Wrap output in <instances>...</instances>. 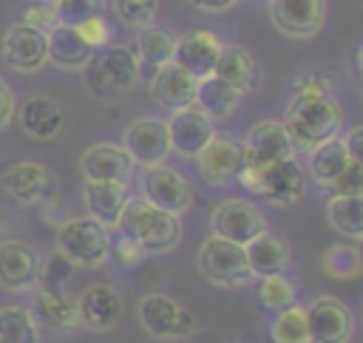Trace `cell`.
Instances as JSON below:
<instances>
[{
	"instance_id": "obj_1",
	"label": "cell",
	"mask_w": 363,
	"mask_h": 343,
	"mask_svg": "<svg viewBox=\"0 0 363 343\" xmlns=\"http://www.w3.org/2000/svg\"><path fill=\"white\" fill-rule=\"evenodd\" d=\"M343 111L332 96L329 82L323 74H303L295 82L292 99L284 113V128L295 150H312L326 139L340 133Z\"/></svg>"
},
{
	"instance_id": "obj_2",
	"label": "cell",
	"mask_w": 363,
	"mask_h": 343,
	"mask_svg": "<svg viewBox=\"0 0 363 343\" xmlns=\"http://www.w3.org/2000/svg\"><path fill=\"white\" fill-rule=\"evenodd\" d=\"M119 235L133 238L147 255H162L179 247L182 241V221L179 215L159 210L156 204H150L147 198H130L122 207V215L116 221Z\"/></svg>"
},
{
	"instance_id": "obj_3",
	"label": "cell",
	"mask_w": 363,
	"mask_h": 343,
	"mask_svg": "<svg viewBox=\"0 0 363 343\" xmlns=\"http://www.w3.org/2000/svg\"><path fill=\"white\" fill-rule=\"evenodd\" d=\"M139 79V60L128 45H105L85 65V82L94 96L113 99L128 94Z\"/></svg>"
},
{
	"instance_id": "obj_4",
	"label": "cell",
	"mask_w": 363,
	"mask_h": 343,
	"mask_svg": "<svg viewBox=\"0 0 363 343\" xmlns=\"http://www.w3.org/2000/svg\"><path fill=\"white\" fill-rule=\"evenodd\" d=\"M196 269L204 281H210L216 286H244L255 278L244 247L235 241H227L221 235H213V232L199 244Z\"/></svg>"
},
{
	"instance_id": "obj_5",
	"label": "cell",
	"mask_w": 363,
	"mask_h": 343,
	"mask_svg": "<svg viewBox=\"0 0 363 343\" xmlns=\"http://www.w3.org/2000/svg\"><path fill=\"white\" fill-rule=\"evenodd\" d=\"M57 252L65 255L74 266H102L111 255V235L91 215L68 218L57 230Z\"/></svg>"
},
{
	"instance_id": "obj_6",
	"label": "cell",
	"mask_w": 363,
	"mask_h": 343,
	"mask_svg": "<svg viewBox=\"0 0 363 343\" xmlns=\"http://www.w3.org/2000/svg\"><path fill=\"white\" fill-rule=\"evenodd\" d=\"M136 315H139V323L145 326V332L159 340H179L196 329L193 312L187 306H182L176 298L162 295V292H147L139 300Z\"/></svg>"
},
{
	"instance_id": "obj_7",
	"label": "cell",
	"mask_w": 363,
	"mask_h": 343,
	"mask_svg": "<svg viewBox=\"0 0 363 343\" xmlns=\"http://www.w3.org/2000/svg\"><path fill=\"white\" fill-rule=\"evenodd\" d=\"M244 164V142L233 133H213L210 142L193 156L196 173L210 187H227Z\"/></svg>"
},
{
	"instance_id": "obj_8",
	"label": "cell",
	"mask_w": 363,
	"mask_h": 343,
	"mask_svg": "<svg viewBox=\"0 0 363 343\" xmlns=\"http://www.w3.org/2000/svg\"><path fill=\"white\" fill-rule=\"evenodd\" d=\"M267 230L264 213L250 198H224L210 213V232L235 244H250L258 232Z\"/></svg>"
},
{
	"instance_id": "obj_9",
	"label": "cell",
	"mask_w": 363,
	"mask_h": 343,
	"mask_svg": "<svg viewBox=\"0 0 363 343\" xmlns=\"http://www.w3.org/2000/svg\"><path fill=\"white\" fill-rule=\"evenodd\" d=\"M142 198H147L159 210L182 215L193 204V187L179 170L167 164H150L142 173Z\"/></svg>"
},
{
	"instance_id": "obj_10",
	"label": "cell",
	"mask_w": 363,
	"mask_h": 343,
	"mask_svg": "<svg viewBox=\"0 0 363 343\" xmlns=\"http://www.w3.org/2000/svg\"><path fill=\"white\" fill-rule=\"evenodd\" d=\"M312 343H349L354 332L352 309L335 295H318L306 306Z\"/></svg>"
},
{
	"instance_id": "obj_11",
	"label": "cell",
	"mask_w": 363,
	"mask_h": 343,
	"mask_svg": "<svg viewBox=\"0 0 363 343\" xmlns=\"http://www.w3.org/2000/svg\"><path fill=\"white\" fill-rule=\"evenodd\" d=\"M0 51L9 68L20 74H34L48 62V37L26 23H14L3 34Z\"/></svg>"
},
{
	"instance_id": "obj_12",
	"label": "cell",
	"mask_w": 363,
	"mask_h": 343,
	"mask_svg": "<svg viewBox=\"0 0 363 343\" xmlns=\"http://www.w3.org/2000/svg\"><path fill=\"white\" fill-rule=\"evenodd\" d=\"M122 147L133 159V164L150 167V164H164L170 153V136H167V122L142 116L130 122L122 133Z\"/></svg>"
},
{
	"instance_id": "obj_13",
	"label": "cell",
	"mask_w": 363,
	"mask_h": 343,
	"mask_svg": "<svg viewBox=\"0 0 363 343\" xmlns=\"http://www.w3.org/2000/svg\"><path fill=\"white\" fill-rule=\"evenodd\" d=\"M269 20L292 40L315 37L326 20V0H269Z\"/></svg>"
},
{
	"instance_id": "obj_14",
	"label": "cell",
	"mask_w": 363,
	"mask_h": 343,
	"mask_svg": "<svg viewBox=\"0 0 363 343\" xmlns=\"http://www.w3.org/2000/svg\"><path fill=\"white\" fill-rule=\"evenodd\" d=\"M0 181H3L6 193L20 204H37L45 196H51V190H54V173L43 162H34V159L11 162L3 170Z\"/></svg>"
},
{
	"instance_id": "obj_15",
	"label": "cell",
	"mask_w": 363,
	"mask_h": 343,
	"mask_svg": "<svg viewBox=\"0 0 363 343\" xmlns=\"http://www.w3.org/2000/svg\"><path fill=\"white\" fill-rule=\"evenodd\" d=\"M224 43L216 31L210 28H196V31H187L182 37H176V51H173V62L182 65L187 74H193L196 79L213 74L216 62H218V54H221Z\"/></svg>"
},
{
	"instance_id": "obj_16",
	"label": "cell",
	"mask_w": 363,
	"mask_h": 343,
	"mask_svg": "<svg viewBox=\"0 0 363 343\" xmlns=\"http://www.w3.org/2000/svg\"><path fill=\"white\" fill-rule=\"evenodd\" d=\"M79 173L85 181H119L128 184L133 176V159L122 145H91L79 156Z\"/></svg>"
},
{
	"instance_id": "obj_17",
	"label": "cell",
	"mask_w": 363,
	"mask_h": 343,
	"mask_svg": "<svg viewBox=\"0 0 363 343\" xmlns=\"http://www.w3.org/2000/svg\"><path fill=\"white\" fill-rule=\"evenodd\" d=\"M40 255L26 241L0 244V286L11 292H26L40 283Z\"/></svg>"
},
{
	"instance_id": "obj_18",
	"label": "cell",
	"mask_w": 363,
	"mask_h": 343,
	"mask_svg": "<svg viewBox=\"0 0 363 343\" xmlns=\"http://www.w3.org/2000/svg\"><path fill=\"white\" fill-rule=\"evenodd\" d=\"M213 119L199 111L196 105L190 108H182L176 111L170 119H167V136H170V150L184 156V159H193L213 136Z\"/></svg>"
},
{
	"instance_id": "obj_19",
	"label": "cell",
	"mask_w": 363,
	"mask_h": 343,
	"mask_svg": "<svg viewBox=\"0 0 363 343\" xmlns=\"http://www.w3.org/2000/svg\"><path fill=\"white\" fill-rule=\"evenodd\" d=\"M196 85L199 79L193 74H187L182 65L176 62H164L153 71L150 77V96L170 113L196 105Z\"/></svg>"
},
{
	"instance_id": "obj_20",
	"label": "cell",
	"mask_w": 363,
	"mask_h": 343,
	"mask_svg": "<svg viewBox=\"0 0 363 343\" xmlns=\"http://www.w3.org/2000/svg\"><path fill=\"white\" fill-rule=\"evenodd\" d=\"M17 119H20L23 133L34 142H54L65 130V111L60 108L57 99L43 96V94L28 96L17 111Z\"/></svg>"
},
{
	"instance_id": "obj_21",
	"label": "cell",
	"mask_w": 363,
	"mask_h": 343,
	"mask_svg": "<svg viewBox=\"0 0 363 343\" xmlns=\"http://www.w3.org/2000/svg\"><path fill=\"white\" fill-rule=\"evenodd\" d=\"M79 323L94 332H108L122 317V295L111 283H91L77 298Z\"/></svg>"
},
{
	"instance_id": "obj_22",
	"label": "cell",
	"mask_w": 363,
	"mask_h": 343,
	"mask_svg": "<svg viewBox=\"0 0 363 343\" xmlns=\"http://www.w3.org/2000/svg\"><path fill=\"white\" fill-rule=\"evenodd\" d=\"M244 156L252 162H261V164H272V162L295 156V147L289 142L284 122L264 119V122L252 125L244 136Z\"/></svg>"
},
{
	"instance_id": "obj_23",
	"label": "cell",
	"mask_w": 363,
	"mask_h": 343,
	"mask_svg": "<svg viewBox=\"0 0 363 343\" xmlns=\"http://www.w3.org/2000/svg\"><path fill=\"white\" fill-rule=\"evenodd\" d=\"M303 190H306V173L295 162V156L267 164L264 193H261L267 201H272L278 207H286V204H295L303 196Z\"/></svg>"
},
{
	"instance_id": "obj_24",
	"label": "cell",
	"mask_w": 363,
	"mask_h": 343,
	"mask_svg": "<svg viewBox=\"0 0 363 343\" xmlns=\"http://www.w3.org/2000/svg\"><path fill=\"white\" fill-rule=\"evenodd\" d=\"M82 201L91 218H96L102 227H116L122 207L128 201V184L119 181H85L82 184Z\"/></svg>"
},
{
	"instance_id": "obj_25",
	"label": "cell",
	"mask_w": 363,
	"mask_h": 343,
	"mask_svg": "<svg viewBox=\"0 0 363 343\" xmlns=\"http://www.w3.org/2000/svg\"><path fill=\"white\" fill-rule=\"evenodd\" d=\"M31 315H34L37 326H48V329H77V326H82L77 298H68L60 289L40 286L37 295H34Z\"/></svg>"
},
{
	"instance_id": "obj_26",
	"label": "cell",
	"mask_w": 363,
	"mask_h": 343,
	"mask_svg": "<svg viewBox=\"0 0 363 343\" xmlns=\"http://www.w3.org/2000/svg\"><path fill=\"white\" fill-rule=\"evenodd\" d=\"M250 269L255 278H267V275H281L289 266V247L281 235L264 230L258 232L250 244H244Z\"/></svg>"
},
{
	"instance_id": "obj_27",
	"label": "cell",
	"mask_w": 363,
	"mask_h": 343,
	"mask_svg": "<svg viewBox=\"0 0 363 343\" xmlns=\"http://www.w3.org/2000/svg\"><path fill=\"white\" fill-rule=\"evenodd\" d=\"M45 37H48V62H54L60 68L79 71L94 57V48L79 37V31L74 26H62L60 23Z\"/></svg>"
},
{
	"instance_id": "obj_28",
	"label": "cell",
	"mask_w": 363,
	"mask_h": 343,
	"mask_svg": "<svg viewBox=\"0 0 363 343\" xmlns=\"http://www.w3.org/2000/svg\"><path fill=\"white\" fill-rule=\"evenodd\" d=\"M213 74H216L218 79L230 82L233 88H238L241 94L252 91V88L258 85V79H261L252 54H250L247 48H241V45H224L221 54H218V62H216Z\"/></svg>"
},
{
	"instance_id": "obj_29",
	"label": "cell",
	"mask_w": 363,
	"mask_h": 343,
	"mask_svg": "<svg viewBox=\"0 0 363 343\" xmlns=\"http://www.w3.org/2000/svg\"><path fill=\"white\" fill-rule=\"evenodd\" d=\"M241 96H244V94H241L238 88H233L230 82L218 79L216 74L201 77L199 85H196V108L204 111L210 119H224V116H230V113L238 108Z\"/></svg>"
},
{
	"instance_id": "obj_30",
	"label": "cell",
	"mask_w": 363,
	"mask_h": 343,
	"mask_svg": "<svg viewBox=\"0 0 363 343\" xmlns=\"http://www.w3.org/2000/svg\"><path fill=\"white\" fill-rule=\"evenodd\" d=\"M306 164H309L312 179H315L320 187H329V184L340 176V170L349 164V156H346V150H343V142L335 136V139H326V142H320L318 147H312Z\"/></svg>"
},
{
	"instance_id": "obj_31",
	"label": "cell",
	"mask_w": 363,
	"mask_h": 343,
	"mask_svg": "<svg viewBox=\"0 0 363 343\" xmlns=\"http://www.w3.org/2000/svg\"><path fill=\"white\" fill-rule=\"evenodd\" d=\"M326 218L332 230L346 238H363V193L357 196H332L326 201Z\"/></svg>"
},
{
	"instance_id": "obj_32",
	"label": "cell",
	"mask_w": 363,
	"mask_h": 343,
	"mask_svg": "<svg viewBox=\"0 0 363 343\" xmlns=\"http://www.w3.org/2000/svg\"><path fill=\"white\" fill-rule=\"evenodd\" d=\"M173 51H176V34L162 28V26H145L136 34V60L159 68L164 62H173Z\"/></svg>"
},
{
	"instance_id": "obj_33",
	"label": "cell",
	"mask_w": 363,
	"mask_h": 343,
	"mask_svg": "<svg viewBox=\"0 0 363 343\" xmlns=\"http://www.w3.org/2000/svg\"><path fill=\"white\" fill-rule=\"evenodd\" d=\"M0 340L6 343H37L40 326L26 306H3L0 309Z\"/></svg>"
},
{
	"instance_id": "obj_34",
	"label": "cell",
	"mask_w": 363,
	"mask_h": 343,
	"mask_svg": "<svg viewBox=\"0 0 363 343\" xmlns=\"http://www.w3.org/2000/svg\"><path fill=\"white\" fill-rule=\"evenodd\" d=\"M272 343H312L309 337V320H306V306H286L278 312V317L269 326Z\"/></svg>"
},
{
	"instance_id": "obj_35",
	"label": "cell",
	"mask_w": 363,
	"mask_h": 343,
	"mask_svg": "<svg viewBox=\"0 0 363 343\" xmlns=\"http://www.w3.org/2000/svg\"><path fill=\"white\" fill-rule=\"evenodd\" d=\"M320 266L332 275V278H340V281H349L354 275H360V255H357V247L354 244H332L323 255H320Z\"/></svg>"
},
{
	"instance_id": "obj_36",
	"label": "cell",
	"mask_w": 363,
	"mask_h": 343,
	"mask_svg": "<svg viewBox=\"0 0 363 343\" xmlns=\"http://www.w3.org/2000/svg\"><path fill=\"white\" fill-rule=\"evenodd\" d=\"M258 298L264 300L267 309L281 312V309L295 303V286L289 283V278H284V272L281 275H267V278H261Z\"/></svg>"
},
{
	"instance_id": "obj_37",
	"label": "cell",
	"mask_w": 363,
	"mask_h": 343,
	"mask_svg": "<svg viewBox=\"0 0 363 343\" xmlns=\"http://www.w3.org/2000/svg\"><path fill=\"white\" fill-rule=\"evenodd\" d=\"M159 0H113V14L128 26V28H145L156 17Z\"/></svg>"
},
{
	"instance_id": "obj_38",
	"label": "cell",
	"mask_w": 363,
	"mask_h": 343,
	"mask_svg": "<svg viewBox=\"0 0 363 343\" xmlns=\"http://www.w3.org/2000/svg\"><path fill=\"white\" fill-rule=\"evenodd\" d=\"M102 6L105 0H57L54 9H57V20L62 26H79L96 14H102Z\"/></svg>"
},
{
	"instance_id": "obj_39",
	"label": "cell",
	"mask_w": 363,
	"mask_h": 343,
	"mask_svg": "<svg viewBox=\"0 0 363 343\" xmlns=\"http://www.w3.org/2000/svg\"><path fill=\"white\" fill-rule=\"evenodd\" d=\"M71 269H74V264H71L65 255L54 252L45 264H40V283H37V286L60 289V283H65V278L71 275Z\"/></svg>"
},
{
	"instance_id": "obj_40",
	"label": "cell",
	"mask_w": 363,
	"mask_h": 343,
	"mask_svg": "<svg viewBox=\"0 0 363 343\" xmlns=\"http://www.w3.org/2000/svg\"><path fill=\"white\" fill-rule=\"evenodd\" d=\"M329 187H332L335 196H357V193H363V167L349 162Z\"/></svg>"
},
{
	"instance_id": "obj_41",
	"label": "cell",
	"mask_w": 363,
	"mask_h": 343,
	"mask_svg": "<svg viewBox=\"0 0 363 343\" xmlns=\"http://www.w3.org/2000/svg\"><path fill=\"white\" fill-rule=\"evenodd\" d=\"M74 28L79 31V37H82L94 51H99V48H105V45H108L111 28H108V23H105V17H102V14H96V17L85 20V23H79V26H74Z\"/></svg>"
},
{
	"instance_id": "obj_42",
	"label": "cell",
	"mask_w": 363,
	"mask_h": 343,
	"mask_svg": "<svg viewBox=\"0 0 363 343\" xmlns=\"http://www.w3.org/2000/svg\"><path fill=\"white\" fill-rule=\"evenodd\" d=\"M23 23L31 26V28H37V31H43V34H48L54 26H60V20H57V9H54L51 3H37V6L26 9Z\"/></svg>"
},
{
	"instance_id": "obj_43",
	"label": "cell",
	"mask_w": 363,
	"mask_h": 343,
	"mask_svg": "<svg viewBox=\"0 0 363 343\" xmlns=\"http://www.w3.org/2000/svg\"><path fill=\"white\" fill-rule=\"evenodd\" d=\"M264 176H267V164H261V162H252V159H247L244 156V164H241V170H238V181H241V187H247L250 193H264Z\"/></svg>"
},
{
	"instance_id": "obj_44",
	"label": "cell",
	"mask_w": 363,
	"mask_h": 343,
	"mask_svg": "<svg viewBox=\"0 0 363 343\" xmlns=\"http://www.w3.org/2000/svg\"><path fill=\"white\" fill-rule=\"evenodd\" d=\"M113 255H116V261H119L122 266H136V264H142V258H145L147 252H145L133 238L119 235L116 244H113Z\"/></svg>"
},
{
	"instance_id": "obj_45",
	"label": "cell",
	"mask_w": 363,
	"mask_h": 343,
	"mask_svg": "<svg viewBox=\"0 0 363 343\" xmlns=\"http://www.w3.org/2000/svg\"><path fill=\"white\" fill-rule=\"evenodd\" d=\"M343 150H346V156H349V162H354V164H360L363 167V125H354V128H349L346 133H343Z\"/></svg>"
},
{
	"instance_id": "obj_46",
	"label": "cell",
	"mask_w": 363,
	"mask_h": 343,
	"mask_svg": "<svg viewBox=\"0 0 363 343\" xmlns=\"http://www.w3.org/2000/svg\"><path fill=\"white\" fill-rule=\"evenodd\" d=\"M11 116H14V94H11V88L0 79V128H6V125L11 122Z\"/></svg>"
},
{
	"instance_id": "obj_47",
	"label": "cell",
	"mask_w": 363,
	"mask_h": 343,
	"mask_svg": "<svg viewBox=\"0 0 363 343\" xmlns=\"http://www.w3.org/2000/svg\"><path fill=\"white\" fill-rule=\"evenodd\" d=\"M193 9H199V11H207V14H218V11H227V9H233L238 0H187Z\"/></svg>"
},
{
	"instance_id": "obj_48",
	"label": "cell",
	"mask_w": 363,
	"mask_h": 343,
	"mask_svg": "<svg viewBox=\"0 0 363 343\" xmlns=\"http://www.w3.org/2000/svg\"><path fill=\"white\" fill-rule=\"evenodd\" d=\"M354 65H357V74L363 77V43H360L357 51H354Z\"/></svg>"
},
{
	"instance_id": "obj_49",
	"label": "cell",
	"mask_w": 363,
	"mask_h": 343,
	"mask_svg": "<svg viewBox=\"0 0 363 343\" xmlns=\"http://www.w3.org/2000/svg\"><path fill=\"white\" fill-rule=\"evenodd\" d=\"M357 255H360V269H363V238H357Z\"/></svg>"
},
{
	"instance_id": "obj_50",
	"label": "cell",
	"mask_w": 363,
	"mask_h": 343,
	"mask_svg": "<svg viewBox=\"0 0 363 343\" xmlns=\"http://www.w3.org/2000/svg\"><path fill=\"white\" fill-rule=\"evenodd\" d=\"M37 3H51V6H54V3H57V0H37Z\"/></svg>"
},
{
	"instance_id": "obj_51",
	"label": "cell",
	"mask_w": 363,
	"mask_h": 343,
	"mask_svg": "<svg viewBox=\"0 0 363 343\" xmlns=\"http://www.w3.org/2000/svg\"><path fill=\"white\" fill-rule=\"evenodd\" d=\"M0 343H6V340H0Z\"/></svg>"
}]
</instances>
